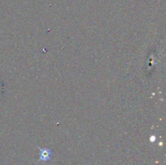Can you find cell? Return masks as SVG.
Returning <instances> with one entry per match:
<instances>
[{"mask_svg":"<svg viewBox=\"0 0 166 165\" xmlns=\"http://www.w3.org/2000/svg\"><path fill=\"white\" fill-rule=\"evenodd\" d=\"M51 157V151L47 148L40 150L39 152V159L42 161H46L48 159H50Z\"/></svg>","mask_w":166,"mask_h":165,"instance_id":"cell-1","label":"cell"}]
</instances>
